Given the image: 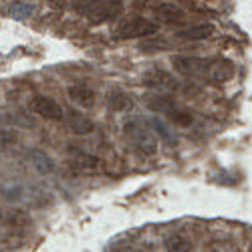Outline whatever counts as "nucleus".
<instances>
[{"label": "nucleus", "instance_id": "1", "mask_svg": "<svg viewBox=\"0 0 252 252\" xmlns=\"http://www.w3.org/2000/svg\"><path fill=\"white\" fill-rule=\"evenodd\" d=\"M123 135L133 145V150H137L141 156H156L158 154V139L154 131L139 119H129L123 123Z\"/></svg>", "mask_w": 252, "mask_h": 252}, {"label": "nucleus", "instance_id": "2", "mask_svg": "<svg viewBox=\"0 0 252 252\" xmlns=\"http://www.w3.org/2000/svg\"><path fill=\"white\" fill-rule=\"evenodd\" d=\"M77 10L91 25H101L117 18L123 12L121 0H77Z\"/></svg>", "mask_w": 252, "mask_h": 252}, {"label": "nucleus", "instance_id": "3", "mask_svg": "<svg viewBox=\"0 0 252 252\" xmlns=\"http://www.w3.org/2000/svg\"><path fill=\"white\" fill-rule=\"evenodd\" d=\"M159 32V23L150 20L145 16H129L121 20L115 27V38L117 40H133V38H145Z\"/></svg>", "mask_w": 252, "mask_h": 252}, {"label": "nucleus", "instance_id": "4", "mask_svg": "<svg viewBox=\"0 0 252 252\" xmlns=\"http://www.w3.org/2000/svg\"><path fill=\"white\" fill-rule=\"evenodd\" d=\"M31 111L47 121H61L65 117V109L49 95H34L31 99Z\"/></svg>", "mask_w": 252, "mask_h": 252}, {"label": "nucleus", "instance_id": "5", "mask_svg": "<svg viewBox=\"0 0 252 252\" xmlns=\"http://www.w3.org/2000/svg\"><path fill=\"white\" fill-rule=\"evenodd\" d=\"M172 65L184 77H202V75H208L210 61H206L202 57H192V55L190 57L188 55H176L172 59Z\"/></svg>", "mask_w": 252, "mask_h": 252}, {"label": "nucleus", "instance_id": "6", "mask_svg": "<svg viewBox=\"0 0 252 252\" xmlns=\"http://www.w3.org/2000/svg\"><path fill=\"white\" fill-rule=\"evenodd\" d=\"M143 83L148 87L156 89V91H161V93H167V91H178L180 89V83L161 69H152L143 75Z\"/></svg>", "mask_w": 252, "mask_h": 252}, {"label": "nucleus", "instance_id": "7", "mask_svg": "<svg viewBox=\"0 0 252 252\" xmlns=\"http://www.w3.org/2000/svg\"><path fill=\"white\" fill-rule=\"evenodd\" d=\"M154 12H156L158 20H161V23H165V25H174V27L186 25L188 18H190L184 8H180V6L174 4V2H161V4L156 6Z\"/></svg>", "mask_w": 252, "mask_h": 252}, {"label": "nucleus", "instance_id": "8", "mask_svg": "<svg viewBox=\"0 0 252 252\" xmlns=\"http://www.w3.org/2000/svg\"><path fill=\"white\" fill-rule=\"evenodd\" d=\"M65 123H67V127L75 133V135H87L95 129V123L91 117H87L85 113H81L77 109H69L65 111Z\"/></svg>", "mask_w": 252, "mask_h": 252}, {"label": "nucleus", "instance_id": "9", "mask_svg": "<svg viewBox=\"0 0 252 252\" xmlns=\"http://www.w3.org/2000/svg\"><path fill=\"white\" fill-rule=\"evenodd\" d=\"M67 95L75 105H79V107H83V109H91V107H95V103H97V93L89 85H83V83L69 85Z\"/></svg>", "mask_w": 252, "mask_h": 252}, {"label": "nucleus", "instance_id": "10", "mask_svg": "<svg viewBox=\"0 0 252 252\" xmlns=\"http://www.w3.org/2000/svg\"><path fill=\"white\" fill-rule=\"evenodd\" d=\"M236 75V67L230 59H214L210 61V67H208V77L216 81V83H226Z\"/></svg>", "mask_w": 252, "mask_h": 252}, {"label": "nucleus", "instance_id": "11", "mask_svg": "<svg viewBox=\"0 0 252 252\" xmlns=\"http://www.w3.org/2000/svg\"><path fill=\"white\" fill-rule=\"evenodd\" d=\"M216 32V27L210 23H200V25H190L182 31H178V38L182 40H190V43H196V40H206Z\"/></svg>", "mask_w": 252, "mask_h": 252}, {"label": "nucleus", "instance_id": "12", "mask_svg": "<svg viewBox=\"0 0 252 252\" xmlns=\"http://www.w3.org/2000/svg\"><path fill=\"white\" fill-rule=\"evenodd\" d=\"M107 101V107L111 111H117V113H123V111H129L133 107V101L129 97V93H125L123 89H111L105 97Z\"/></svg>", "mask_w": 252, "mask_h": 252}, {"label": "nucleus", "instance_id": "13", "mask_svg": "<svg viewBox=\"0 0 252 252\" xmlns=\"http://www.w3.org/2000/svg\"><path fill=\"white\" fill-rule=\"evenodd\" d=\"M99 158L93 156V154H87V152H73L71 154V165L79 172H95L99 167Z\"/></svg>", "mask_w": 252, "mask_h": 252}, {"label": "nucleus", "instance_id": "14", "mask_svg": "<svg viewBox=\"0 0 252 252\" xmlns=\"http://www.w3.org/2000/svg\"><path fill=\"white\" fill-rule=\"evenodd\" d=\"M165 117L170 119L174 125H178V127H190V125L194 123V115L192 111H188L186 107H182V105L176 101L170 109H167Z\"/></svg>", "mask_w": 252, "mask_h": 252}, {"label": "nucleus", "instance_id": "15", "mask_svg": "<svg viewBox=\"0 0 252 252\" xmlns=\"http://www.w3.org/2000/svg\"><path fill=\"white\" fill-rule=\"evenodd\" d=\"M145 103H148V107L156 113H167V109L172 107V105L176 103L174 97H170L167 93H154V95H148L145 97Z\"/></svg>", "mask_w": 252, "mask_h": 252}, {"label": "nucleus", "instance_id": "16", "mask_svg": "<svg viewBox=\"0 0 252 252\" xmlns=\"http://www.w3.org/2000/svg\"><path fill=\"white\" fill-rule=\"evenodd\" d=\"M2 220H4L6 226H10L14 230H23V228H29L32 224L31 216L27 212H23V210H8Z\"/></svg>", "mask_w": 252, "mask_h": 252}, {"label": "nucleus", "instance_id": "17", "mask_svg": "<svg viewBox=\"0 0 252 252\" xmlns=\"http://www.w3.org/2000/svg\"><path fill=\"white\" fill-rule=\"evenodd\" d=\"M165 250L167 252H192V242L190 238H186L184 234H170V236H165Z\"/></svg>", "mask_w": 252, "mask_h": 252}, {"label": "nucleus", "instance_id": "18", "mask_svg": "<svg viewBox=\"0 0 252 252\" xmlns=\"http://www.w3.org/2000/svg\"><path fill=\"white\" fill-rule=\"evenodd\" d=\"M170 47V40L163 38V36H158V34H152V36H145L141 43H139V51L143 53H152V51H165Z\"/></svg>", "mask_w": 252, "mask_h": 252}, {"label": "nucleus", "instance_id": "19", "mask_svg": "<svg viewBox=\"0 0 252 252\" xmlns=\"http://www.w3.org/2000/svg\"><path fill=\"white\" fill-rule=\"evenodd\" d=\"M31 159H32L34 167H36V170H38L40 174H51V172L55 170L53 159H51L45 152H40V150H34V152L31 154Z\"/></svg>", "mask_w": 252, "mask_h": 252}, {"label": "nucleus", "instance_id": "20", "mask_svg": "<svg viewBox=\"0 0 252 252\" xmlns=\"http://www.w3.org/2000/svg\"><path fill=\"white\" fill-rule=\"evenodd\" d=\"M150 123H152V127H154V131H156L158 135H161V137H163V139H165L167 143L176 145V141H178V139H176V135H174V133H172L170 129H167V125H165L163 121H159L158 117H154V119H152Z\"/></svg>", "mask_w": 252, "mask_h": 252}, {"label": "nucleus", "instance_id": "21", "mask_svg": "<svg viewBox=\"0 0 252 252\" xmlns=\"http://www.w3.org/2000/svg\"><path fill=\"white\" fill-rule=\"evenodd\" d=\"M47 2H57V0H47Z\"/></svg>", "mask_w": 252, "mask_h": 252}, {"label": "nucleus", "instance_id": "22", "mask_svg": "<svg viewBox=\"0 0 252 252\" xmlns=\"http://www.w3.org/2000/svg\"><path fill=\"white\" fill-rule=\"evenodd\" d=\"M250 252H252V250H250Z\"/></svg>", "mask_w": 252, "mask_h": 252}]
</instances>
